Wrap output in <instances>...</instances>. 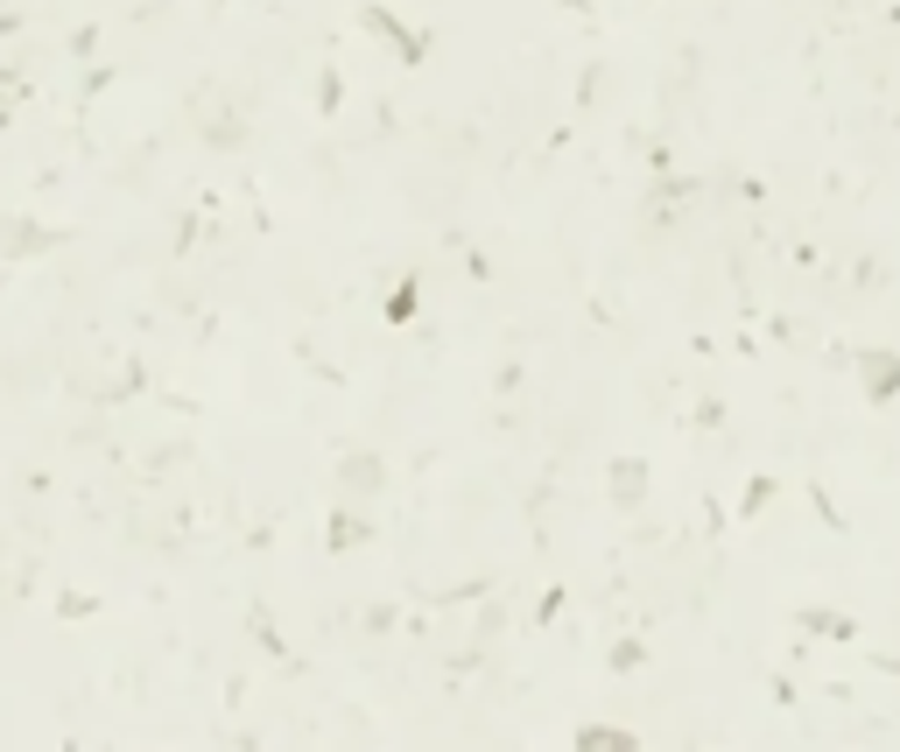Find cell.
I'll use <instances>...</instances> for the list:
<instances>
[{"label":"cell","instance_id":"obj_1","mask_svg":"<svg viewBox=\"0 0 900 752\" xmlns=\"http://www.w3.org/2000/svg\"><path fill=\"white\" fill-rule=\"evenodd\" d=\"M359 22L373 28V36H388L394 49H402V63H423V57H429V36H415V28H402L388 8H359Z\"/></svg>","mask_w":900,"mask_h":752},{"label":"cell","instance_id":"obj_2","mask_svg":"<svg viewBox=\"0 0 900 752\" xmlns=\"http://www.w3.org/2000/svg\"><path fill=\"white\" fill-rule=\"evenodd\" d=\"M388 486V464L373 458V450H353V458L338 464V493H380Z\"/></svg>","mask_w":900,"mask_h":752},{"label":"cell","instance_id":"obj_3","mask_svg":"<svg viewBox=\"0 0 900 752\" xmlns=\"http://www.w3.org/2000/svg\"><path fill=\"white\" fill-rule=\"evenodd\" d=\"M858 373H865V394H873V401H893L900 394V352H865Z\"/></svg>","mask_w":900,"mask_h":752},{"label":"cell","instance_id":"obj_4","mask_svg":"<svg viewBox=\"0 0 900 752\" xmlns=\"http://www.w3.org/2000/svg\"><path fill=\"white\" fill-rule=\"evenodd\" d=\"M605 486H612V499H620V507H641V493H647V464H641V458H620Z\"/></svg>","mask_w":900,"mask_h":752},{"label":"cell","instance_id":"obj_5","mask_svg":"<svg viewBox=\"0 0 900 752\" xmlns=\"http://www.w3.org/2000/svg\"><path fill=\"white\" fill-rule=\"evenodd\" d=\"M0 232H8V246H14V254H49V246L64 240V232H49V225H28V219H8Z\"/></svg>","mask_w":900,"mask_h":752},{"label":"cell","instance_id":"obj_6","mask_svg":"<svg viewBox=\"0 0 900 752\" xmlns=\"http://www.w3.org/2000/svg\"><path fill=\"white\" fill-rule=\"evenodd\" d=\"M324 542H331V548H359V542H373V521H366V513H331V521H324Z\"/></svg>","mask_w":900,"mask_h":752},{"label":"cell","instance_id":"obj_7","mask_svg":"<svg viewBox=\"0 0 900 752\" xmlns=\"http://www.w3.org/2000/svg\"><path fill=\"white\" fill-rule=\"evenodd\" d=\"M641 739L633 731H620V725H585L577 731V752H633Z\"/></svg>","mask_w":900,"mask_h":752},{"label":"cell","instance_id":"obj_8","mask_svg":"<svg viewBox=\"0 0 900 752\" xmlns=\"http://www.w3.org/2000/svg\"><path fill=\"white\" fill-rule=\"evenodd\" d=\"M415 310H423V281H402V289L388 296V324H408Z\"/></svg>","mask_w":900,"mask_h":752},{"label":"cell","instance_id":"obj_9","mask_svg":"<svg viewBox=\"0 0 900 752\" xmlns=\"http://www.w3.org/2000/svg\"><path fill=\"white\" fill-rule=\"evenodd\" d=\"M338 106H345V78H338V71H324V78H316V113L331 120Z\"/></svg>","mask_w":900,"mask_h":752},{"label":"cell","instance_id":"obj_10","mask_svg":"<svg viewBox=\"0 0 900 752\" xmlns=\"http://www.w3.org/2000/svg\"><path fill=\"white\" fill-rule=\"evenodd\" d=\"M803 626L830 633V640H844V633H852V620H838V612H803Z\"/></svg>","mask_w":900,"mask_h":752},{"label":"cell","instance_id":"obj_11","mask_svg":"<svg viewBox=\"0 0 900 752\" xmlns=\"http://www.w3.org/2000/svg\"><path fill=\"white\" fill-rule=\"evenodd\" d=\"M766 499H774V478H753V486H746V513H760Z\"/></svg>","mask_w":900,"mask_h":752},{"label":"cell","instance_id":"obj_12","mask_svg":"<svg viewBox=\"0 0 900 752\" xmlns=\"http://www.w3.org/2000/svg\"><path fill=\"white\" fill-rule=\"evenodd\" d=\"M612 668H641V640H620V647H612Z\"/></svg>","mask_w":900,"mask_h":752}]
</instances>
